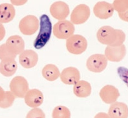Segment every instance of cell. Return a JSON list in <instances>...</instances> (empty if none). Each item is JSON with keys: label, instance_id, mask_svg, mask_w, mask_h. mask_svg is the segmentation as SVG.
Segmentation results:
<instances>
[{"label": "cell", "instance_id": "6da1fadb", "mask_svg": "<svg viewBox=\"0 0 128 118\" xmlns=\"http://www.w3.org/2000/svg\"><path fill=\"white\" fill-rule=\"evenodd\" d=\"M98 41L108 46H119L123 45L126 36L121 29H114L109 26H104L100 28L97 34Z\"/></svg>", "mask_w": 128, "mask_h": 118}, {"label": "cell", "instance_id": "7a4b0ae2", "mask_svg": "<svg viewBox=\"0 0 128 118\" xmlns=\"http://www.w3.org/2000/svg\"><path fill=\"white\" fill-rule=\"evenodd\" d=\"M40 29L38 36L34 42V46L37 50L43 48L48 42L52 33V23L46 14H43L40 18Z\"/></svg>", "mask_w": 128, "mask_h": 118}, {"label": "cell", "instance_id": "3957f363", "mask_svg": "<svg viewBox=\"0 0 128 118\" xmlns=\"http://www.w3.org/2000/svg\"><path fill=\"white\" fill-rule=\"evenodd\" d=\"M67 50L73 55H80L88 47V41L84 37L79 34H73L66 40Z\"/></svg>", "mask_w": 128, "mask_h": 118}, {"label": "cell", "instance_id": "277c9868", "mask_svg": "<svg viewBox=\"0 0 128 118\" xmlns=\"http://www.w3.org/2000/svg\"><path fill=\"white\" fill-rule=\"evenodd\" d=\"M74 32L75 27L74 24L68 20L58 21L53 27L54 36L58 39H68L73 35Z\"/></svg>", "mask_w": 128, "mask_h": 118}, {"label": "cell", "instance_id": "5b68a950", "mask_svg": "<svg viewBox=\"0 0 128 118\" xmlns=\"http://www.w3.org/2000/svg\"><path fill=\"white\" fill-rule=\"evenodd\" d=\"M19 29L24 35H32L38 30L39 20L34 15H28L21 19L19 23Z\"/></svg>", "mask_w": 128, "mask_h": 118}, {"label": "cell", "instance_id": "8992f818", "mask_svg": "<svg viewBox=\"0 0 128 118\" xmlns=\"http://www.w3.org/2000/svg\"><path fill=\"white\" fill-rule=\"evenodd\" d=\"M10 88L16 97L23 98L29 90V85L26 78L22 76H16L11 81Z\"/></svg>", "mask_w": 128, "mask_h": 118}, {"label": "cell", "instance_id": "52a82bcc", "mask_svg": "<svg viewBox=\"0 0 128 118\" xmlns=\"http://www.w3.org/2000/svg\"><path fill=\"white\" fill-rule=\"evenodd\" d=\"M108 59L104 55L95 54L88 59L86 67L88 69L94 73H100L106 68Z\"/></svg>", "mask_w": 128, "mask_h": 118}, {"label": "cell", "instance_id": "ba28073f", "mask_svg": "<svg viewBox=\"0 0 128 118\" xmlns=\"http://www.w3.org/2000/svg\"><path fill=\"white\" fill-rule=\"evenodd\" d=\"M90 9L89 7L85 4L78 5L71 12V22L75 24H81L85 23L89 18Z\"/></svg>", "mask_w": 128, "mask_h": 118}, {"label": "cell", "instance_id": "9c48e42d", "mask_svg": "<svg viewBox=\"0 0 128 118\" xmlns=\"http://www.w3.org/2000/svg\"><path fill=\"white\" fill-rule=\"evenodd\" d=\"M126 47L124 45L119 46H107L105 50V56L108 60L119 62L126 55Z\"/></svg>", "mask_w": 128, "mask_h": 118}, {"label": "cell", "instance_id": "30bf717a", "mask_svg": "<svg viewBox=\"0 0 128 118\" xmlns=\"http://www.w3.org/2000/svg\"><path fill=\"white\" fill-rule=\"evenodd\" d=\"M50 12L54 18L60 21L65 20L70 14L68 4L62 1H57L51 4Z\"/></svg>", "mask_w": 128, "mask_h": 118}, {"label": "cell", "instance_id": "8fae6325", "mask_svg": "<svg viewBox=\"0 0 128 118\" xmlns=\"http://www.w3.org/2000/svg\"><path fill=\"white\" fill-rule=\"evenodd\" d=\"M5 45L10 52L16 56L20 55L24 51V42L20 36H10L7 39Z\"/></svg>", "mask_w": 128, "mask_h": 118}, {"label": "cell", "instance_id": "7c38bea8", "mask_svg": "<svg viewBox=\"0 0 128 118\" xmlns=\"http://www.w3.org/2000/svg\"><path fill=\"white\" fill-rule=\"evenodd\" d=\"M96 17L102 19L110 18L114 13V9L112 4L105 1H100L95 4L93 8Z\"/></svg>", "mask_w": 128, "mask_h": 118}, {"label": "cell", "instance_id": "4fadbf2b", "mask_svg": "<svg viewBox=\"0 0 128 118\" xmlns=\"http://www.w3.org/2000/svg\"><path fill=\"white\" fill-rule=\"evenodd\" d=\"M99 95L101 99L106 104H112L116 102L120 97V93L119 90L114 86L106 85L100 90Z\"/></svg>", "mask_w": 128, "mask_h": 118}, {"label": "cell", "instance_id": "5bb4252c", "mask_svg": "<svg viewBox=\"0 0 128 118\" xmlns=\"http://www.w3.org/2000/svg\"><path fill=\"white\" fill-rule=\"evenodd\" d=\"M38 56L36 52L31 50L24 51L19 56V62L24 68H33L37 64Z\"/></svg>", "mask_w": 128, "mask_h": 118}, {"label": "cell", "instance_id": "9a60e30c", "mask_svg": "<svg viewBox=\"0 0 128 118\" xmlns=\"http://www.w3.org/2000/svg\"><path fill=\"white\" fill-rule=\"evenodd\" d=\"M60 79L64 84L75 85L80 81V72L75 67H69L66 68L60 74Z\"/></svg>", "mask_w": 128, "mask_h": 118}, {"label": "cell", "instance_id": "2e32d148", "mask_svg": "<svg viewBox=\"0 0 128 118\" xmlns=\"http://www.w3.org/2000/svg\"><path fill=\"white\" fill-rule=\"evenodd\" d=\"M24 98L26 105L34 108L40 107L43 103L44 99L42 93L37 89L29 90Z\"/></svg>", "mask_w": 128, "mask_h": 118}, {"label": "cell", "instance_id": "e0dca14e", "mask_svg": "<svg viewBox=\"0 0 128 118\" xmlns=\"http://www.w3.org/2000/svg\"><path fill=\"white\" fill-rule=\"evenodd\" d=\"M108 115L110 118H128V107L125 103L115 102L110 105Z\"/></svg>", "mask_w": 128, "mask_h": 118}, {"label": "cell", "instance_id": "ac0fdd59", "mask_svg": "<svg viewBox=\"0 0 128 118\" xmlns=\"http://www.w3.org/2000/svg\"><path fill=\"white\" fill-rule=\"evenodd\" d=\"M16 14L14 7L11 4L3 3L0 5V22L7 23L12 21Z\"/></svg>", "mask_w": 128, "mask_h": 118}, {"label": "cell", "instance_id": "d6986e66", "mask_svg": "<svg viewBox=\"0 0 128 118\" xmlns=\"http://www.w3.org/2000/svg\"><path fill=\"white\" fill-rule=\"evenodd\" d=\"M74 93L79 98H86L92 93V86L88 82L80 80L74 85L73 88Z\"/></svg>", "mask_w": 128, "mask_h": 118}, {"label": "cell", "instance_id": "ffe728a7", "mask_svg": "<svg viewBox=\"0 0 128 118\" xmlns=\"http://www.w3.org/2000/svg\"><path fill=\"white\" fill-rule=\"evenodd\" d=\"M18 69V64L14 59L1 60L0 72L5 77H11L16 73Z\"/></svg>", "mask_w": 128, "mask_h": 118}, {"label": "cell", "instance_id": "44dd1931", "mask_svg": "<svg viewBox=\"0 0 128 118\" xmlns=\"http://www.w3.org/2000/svg\"><path fill=\"white\" fill-rule=\"evenodd\" d=\"M42 74L47 80L54 81L60 75V70L55 65L49 64L46 65L42 70Z\"/></svg>", "mask_w": 128, "mask_h": 118}, {"label": "cell", "instance_id": "7402d4cb", "mask_svg": "<svg viewBox=\"0 0 128 118\" xmlns=\"http://www.w3.org/2000/svg\"><path fill=\"white\" fill-rule=\"evenodd\" d=\"M16 97L13 93L9 91H4L1 88L0 96V107L3 109H6L11 107L13 104Z\"/></svg>", "mask_w": 128, "mask_h": 118}, {"label": "cell", "instance_id": "603a6c76", "mask_svg": "<svg viewBox=\"0 0 128 118\" xmlns=\"http://www.w3.org/2000/svg\"><path fill=\"white\" fill-rule=\"evenodd\" d=\"M52 118H70V110L65 106H58L54 109L52 114Z\"/></svg>", "mask_w": 128, "mask_h": 118}, {"label": "cell", "instance_id": "cb8c5ba5", "mask_svg": "<svg viewBox=\"0 0 128 118\" xmlns=\"http://www.w3.org/2000/svg\"><path fill=\"white\" fill-rule=\"evenodd\" d=\"M112 5L118 13H122L128 9V0H115Z\"/></svg>", "mask_w": 128, "mask_h": 118}, {"label": "cell", "instance_id": "d4e9b609", "mask_svg": "<svg viewBox=\"0 0 128 118\" xmlns=\"http://www.w3.org/2000/svg\"><path fill=\"white\" fill-rule=\"evenodd\" d=\"M16 56L14 55L7 50L5 43L3 44L0 47V58L1 60L15 59Z\"/></svg>", "mask_w": 128, "mask_h": 118}, {"label": "cell", "instance_id": "484cf974", "mask_svg": "<svg viewBox=\"0 0 128 118\" xmlns=\"http://www.w3.org/2000/svg\"><path fill=\"white\" fill-rule=\"evenodd\" d=\"M26 118H45V114L40 108H34L30 111Z\"/></svg>", "mask_w": 128, "mask_h": 118}, {"label": "cell", "instance_id": "4316f807", "mask_svg": "<svg viewBox=\"0 0 128 118\" xmlns=\"http://www.w3.org/2000/svg\"><path fill=\"white\" fill-rule=\"evenodd\" d=\"M117 71L120 78L128 87V69L125 67H120L118 68Z\"/></svg>", "mask_w": 128, "mask_h": 118}, {"label": "cell", "instance_id": "83f0119b", "mask_svg": "<svg viewBox=\"0 0 128 118\" xmlns=\"http://www.w3.org/2000/svg\"><path fill=\"white\" fill-rule=\"evenodd\" d=\"M119 17L122 20L128 22V9L122 13H118Z\"/></svg>", "mask_w": 128, "mask_h": 118}, {"label": "cell", "instance_id": "f1b7e54d", "mask_svg": "<svg viewBox=\"0 0 128 118\" xmlns=\"http://www.w3.org/2000/svg\"><path fill=\"white\" fill-rule=\"evenodd\" d=\"M94 118H110L108 114L105 113H99L95 115Z\"/></svg>", "mask_w": 128, "mask_h": 118}]
</instances>
